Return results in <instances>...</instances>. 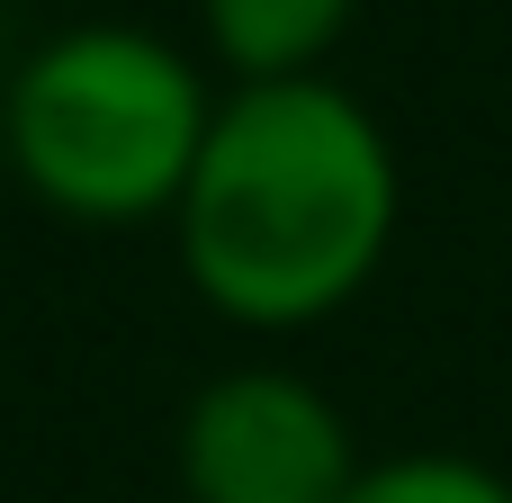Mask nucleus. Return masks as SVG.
<instances>
[{"instance_id":"obj_1","label":"nucleus","mask_w":512,"mask_h":503,"mask_svg":"<svg viewBox=\"0 0 512 503\" xmlns=\"http://www.w3.org/2000/svg\"><path fill=\"white\" fill-rule=\"evenodd\" d=\"M396 216L405 171L351 81H234L171 207V252L234 333H306L387 270Z\"/></svg>"},{"instance_id":"obj_2","label":"nucleus","mask_w":512,"mask_h":503,"mask_svg":"<svg viewBox=\"0 0 512 503\" xmlns=\"http://www.w3.org/2000/svg\"><path fill=\"white\" fill-rule=\"evenodd\" d=\"M207 117L216 90L189 45L126 18H81L18 54L0 90V153L18 189L63 225H171Z\"/></svg>"},{"instance_id":"obj_3","label":"nucleus","mask_w":512,"mask_h":503,"mask_svg":"<svg viewBox=\"0 0 512 503\" xmlns=\"http://www.w3.org/2000/svg\"><path fill=\"white\" fill-rule=\"evenodd\" d=\"M171 468L180 503H342L369 450L333 387L288 360H243L180 405Z\"/></svg>"},{"instance_id":"obj_4","label":"nucleus","mask_w":512,"mask_h":503,"mask_svg":"<svg viewBox=\"0 0 512 503\" xmlns=\"http://www.w3.org/2000/svg\"><path fill=\"white\" fill-rule=\"evenodd\" d=\"M360 27V0H198V36L234 81H315L342 36Z\"/></svg>"},{"instance_id":"obj_5","label":"nucleus","mask_w":512,"mask_h":503,"mask_svg":"<svg viewBox=\"0 0 512 503\" xmlns=\"http://www.w3.org/2000/svg\"><path fill=\"white\" fill-rule=\"evenodd\" d=\"M342 503H512V477L468 450H396V459H369Z\"/></svg>"}]
</instances>
